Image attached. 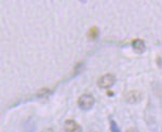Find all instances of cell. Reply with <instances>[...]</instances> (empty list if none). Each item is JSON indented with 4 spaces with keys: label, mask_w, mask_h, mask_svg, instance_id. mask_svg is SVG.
I'll return each mask as SVG.
<instances>
[{
    "label": "cell",
    "mask_w": 162,
    "mask_h": 132,
    "mask_svg": "<svg viewBox=\"0 0 162 132\" xmlns=\"http://www.w3.org/2000/svg\"><path fill=\"white\" fill-rule=\"evenodd\" d=\"M94 102H95V100H94V97H93V95L89 94V93H84V94H82L78 99L79 107L84 109V111L90 109L92 106L94 105Z\"/></svg>",
    "instance_id": "cell-1"
},
{
    "label": "cell",
    "mask_w": 162,
    "mask_h": 132,
    "mask_svg": "<svg viewBox=\"0 0 162 132\" xmlns=\"http://www.w3.org/2000/svg\"><path fill=\"white\" fill-rule=\"evenodd\" d=\"M116 82V77L112 74H106V75L102 76L98 81H97V86L103 89H107V88H110L113 84Z\"/></svg>",
    "instance_id": "cell-2"
},
{
    "label": "cell",
    "mask_w": 162,
    "mask_h": 132,
    "mask_svg": "<svg viewBox=\"0 0 162 132\" xmlns=\"http://www.w3.org/2000/svg\"><path fill=\"white\" fill-rule=\"evenodd\" d=\"M64 129L66 132H82L80 124L73 119H68L64 124Z\"/></svg>",
    "instance_id": "cell-3"
},
{
    "label": "cell",
    "mask_w": 162,
    "mask_h": 132,
    "mask_svg": "<svg viewBox=\"0 0 162 132\" xmlns=\"http://www.w3.org/2000/svg\"><path fill=\"white\" fill-rule=\"evenodd\" d=\"M142 99V93L137 90H131L125 94V101L128 103L134 104V103H138Z\"/></svg>",
    "instance_id": "cell-4"
},
{
    "label": "cell",
    "mask_w": 162,
    "mask_h": 132,
    "mask_svg": "<svg viewBox=\"0 0 162 132\" xmlns=\"http://www.w3.org/2000/svg\"><path fill=\"white\" fill-rule=\"evenodd\" d=\"M132 47L134 49V51L137 52V53H143L145 51V42L140 38H136L132 41Z\"/></svg>",
    "instance_id": "cell-5"
},
{
    "label": "cell",
    "mask_w": 162,
    "mask_h": 132,
    "mask_svg": "<svg viewBox=\"0 0 162 132\" xmlns=\"http://www.w3.org/2000/svg\"><path fill=\"white\" fill-rule=\"evenodd\" d=\"M88 35H89V37L91 38V39H95V38L97 37V35H98V30H97V27H95V26L91 27Z\"/></svg>",
    "instance_id": "cell-6"
},
{
    "label": "cell",
    "mask_w": 162,
    "mask_h": 132,
    "mask_svg": "<svg viewBox=\"0 0 162 132\" xmlns=\"http://www.w3.org/2000/svg\"><path fill=\"white\" fill-rule=\"evenodd\" d=\"M110 130L111 132H120L118 126H117V122L115 120H112V119L110 120Z\"/></svg>",
    "instance_id": "cell-7"
},
{
    "label": "cell",
    "mask_w": 162,
    "mask_h": 132,
    "mask_svg": "<svg viewBox=\"0 0 162 132\" xmlns=\"http://www.w3.org/2000/svg\"><path fill=\"white\" fill-rule=\"evenodd\" d=\"M41 132H54L52 129H44L43 131H41Z\"/></svg>",
    "instance_id": "cell-8"
}]
</instances>
